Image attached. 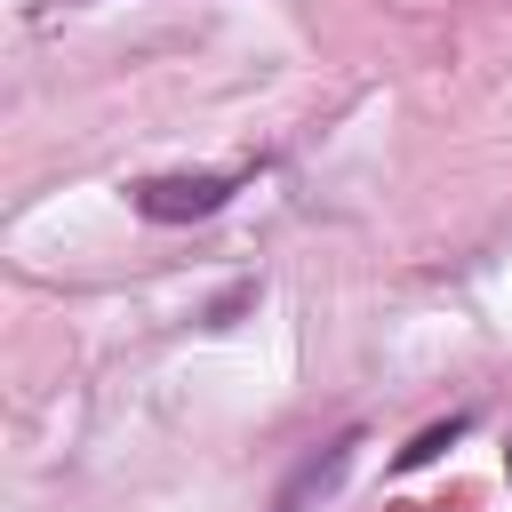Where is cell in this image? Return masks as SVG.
<instances>
[{
    "mask_svg": "<svg viewBox=\"0 0 512 512\" xmlns=\"http://www.w3.org/2000/svg\"><path fill=\"white\" fill-rule=\"evenodd\" d=\"M224 200H232V176H144L136 184V216H152V224L216 216Z\"/></svg>",
    "mask_w": 512,
    "mask_h": 512,
    "instance_id": "6da1fadb",
    "label": "cell"
},
{
    "mask_svg": "<svg viewBox=\"0 0 512 512\" xmlns=\"http://www.w3.org/2000/svg\"><path fill=\"white\" fill-rule=\"evenodd\" d=\"M456 432H464V416H448V424H432V432H424L416 448H400V464H432V456H440V448H448Z\"/></svg>",
    "mask_w": 512,
    "mask_h": 512,
    "instance_id": "7a4b0ae2",
    "label": "cell"
}]
</instances>
